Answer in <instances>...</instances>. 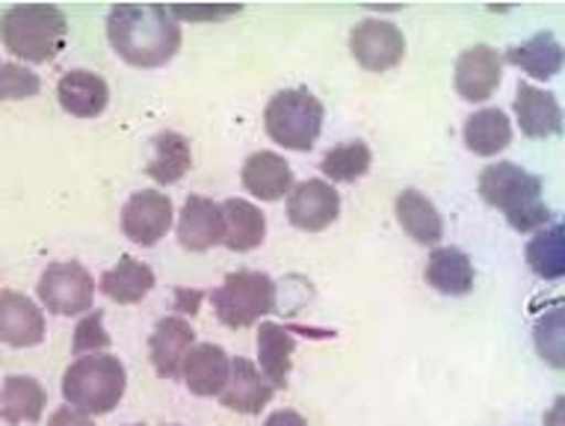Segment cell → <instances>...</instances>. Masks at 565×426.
I'll list each match as a JSON object with an SVG mask.
<instances>
[{"label": "cell", "instance_id": "25", "mask_svg": "<svg viewBox=\"0 0 565 426\" xmlns=\"http://www.w3.org/2000/svg\"><path fill=\"white\" fill-rule=\"evenodd\" d=\"M154 142V155H151L146 175L160 187L178 184L181 178L193 167V149H190V139L178 130H160Z\"/></svg>", "mask_w": 565, "mask_h": 426}, {"label": "cell", "instance_id": "13", "mask_svg": "<svg viewBox=\"0 0 565 426\" xmlns=\"http://www.w3.org/2000/svg\"><path fill=\"white\" fill-rule=\"evenodd\" d=\"M178 243L186 252H207L223 243V207L207 195H190L178 213Z\"/></svg>", "mask_w": 565, "mask_h": 426}, {"label": "cell", "instance_id": "33", "mask_svg": "<svg viewBox=\"0 0 565 426\" xmlns=\"http://www.w3.org/2000/svg\"><path fill=\"white\" fill-rule=\"evenodd\" d=\"M547 341H554V352L563 359V308H554L551 315L542 317V323L536 326V347L539 352H545Z\"/></svg>", "mask_w": 565, "mask_h": 426}, {"label": "cell", "instance_id": "18", "mask_svg": "<svg viewBox=\"0 0 565 426\" xmlns=\"http://www.w3.org/2000/svg\"><path fill=\"white\" fill-rule=\"evenodd\" d=\"M56 98H60V107L77 116V119H95L110 104V86L102 75L86 72V68H75V72H65L60 77Z\"/></svg>", "mask_w": 565, "mask_h": 426}, {"label": "cell", "instance_id": "16", "mask_svg": "<svg viewBox=\"0 0 565 426\" xmlns=\"http://www.w3.org/2000/svg\"><path fill=\"white\" fill-rule=\"evenodd\" d=\"M195 343V329L190 326V320L184 317H163L154 326V332L149 338V352L154 371L163 376V380H178L181 376V364H184V355L190 352V347Z\"/></svg>", "mask_w": 565, "mask_h": 426}, {"label": "cell", "instance_id": "36", "mask_svg": "<svg viewBox=\"0 0 565 426\" xmlns=\"http://www.w3.org/2000/svg\"><path fill=\"white\" fill-rule=\"evenodd\" d=\"M47 426H95V424L89 420V415H84V412H77V408L72 406H63V408H56L54 415H51Z\"/></svg>", "mask_w": 565, "mask_h": 426}, {"label": "cell", "instance_id": "21", "mask_svg": "<svg viewBox=\"0 0 565 426\" xmlns=\"http://www.w3.org/2000/svg\"><path fill=\"white\" fill-rule=\"evenodd\" d=\"M294 352H297V338L288 326L260 323L258 326V362L260 373L267 376L276 391L288 388L290 368H294Z\"/></svg>", "mask_w": 565, "mask_h": 426}, {"label": "cell", "instance_id": "30", "mask_svg": "<svg viewBox=\"0 0 565 426\" xmlns=\"http://www.w3.org/2000/svg\"><path fill=\"white\" fill-rule=\"evenodd\" d=\"M527 264L539 278L556 281L563 278V225L554 223L551 228L536 232V237L527 243Z\"/></svg>", "mask_w": 565, "mask_h": 426}, {"label": "cell", "instance_id": "23", "mask_svg": "<svg viewBox=\"0 0 565 426\" xmlns=\"http://www.w3.org/2000/svg\"><path fill=\"white\" fill-rule=\"evenodd\" d=\"M427 285L445 297H465L473 290V260L456 246H436L427 260Z\"/></svg>", "mask_w": 565, "mask_h": 426}, {"label": "cell", "instance_id": "29", "mask_svg": "<svg viewBox=\"0 0 565 426\" xmlns=\"http://www.w3.org/2000/svg\"><path fill=\"white\" fill-rule=\"evenodd\" d=\"M373 163V151L371 146L364 142V139H350V142H343L338 149L326 151L323 163V175L332 181V184H352V181H359L371 172Z\"/></svg>", "mask_w": 565, "mask_h": 426}, {"label": "cell", "instance_id": "10", "mask_svg": "<svg viewBox=\"0 0 565 426\" xmlns=\"http://www.w3.org/2000/svg\"><path fill=\"white\" fill-rule=\"evenodd\" d=\"M338 216H341V195L329 181L308 178L302 184H294L288 193V220L299 232H326Z\"/></svg>", "mask_w": 565, "mask_h": 426}, {"label": "cell", "instance_id": "40", "mask_svg": "<svg viewBox=\"0 0 565 426\" xmlns=\"http://www.w3.org/2000/svg\"><path fill=\"white\" fill-rule=\"evenodd\" d=\"M172 426H178V424H172Z\"/></svg>", "mask_w": 565, "mask_h": 426}, {"label": "cell", "instance_id": "5", "mask_svg": "<svg viewBox=\"0 0 565 426\" xmlns=\"http://www.w3.org/2000/svg\"><path fill=\"white\" fill-rule=\"evenodd\" d=\"M326 110L320 98L306 86L281 89L269 98L264 110V128L269 139L290 151H311L323 130Z\"/></svg>", "mask_w": 565, "mask_h": 426}, {"label": "cell", "instance_id": "31", "mask_svg": "<svg viewBox=\"0 0 565 426\" xmlns=\"http://www.w3.org/2000/svg\"><path fill=\"white\" fill-rule=\"evenodd\" d=\"M42 89V77L19 63H0V102H24Z\"/></svg>", "mask_w": 565, "mask_h": 426}, {"label": "cell", "instance_id": "27", "mask_svg": "<svg viewBox=\"0 0 565 426\" xmlns=\"http://www.w3.org/2000/svg\"><path fill=\"white\" fill-rule=\"evenodd\" d=\"M47 394L33 376H7L0 388V420L7 424H36L45 412Z\"/></svg>", "mask_w": 565, "mask_h": 426}, {"label": "cell", "instance_id": "22", "mask_svg": "<svg viewBox=\"0 0 565 426\" xmlns=\"http://www.w3.org/2000/svg\"><path fill=\"white\" fill-rule=\"evenodd\" d=\"M223 246L232 252L258 249L267 237V216L246 199H225L223 204Z\"/></svg>", "mask_w": 565, "mask_h": 426}, {"label": "cell", "instance_id": "38", "mask_svg": "<svg viewBox=\"0 0 565 426\" xmlns=\"http://www.w3.org/2000/svg\"><path fill=\"white\" fill-rule=\"evenodd\" d=\"M559 415H563V400H556V406H554V426H559Z\"/></svg>", "mask_w": 565, "mask_h": 426}, {"label": "cell", "instance_id": "32", "mask_svg": "<svg viewBox=\"0 0 565 426\" xmlns=\"http://www.w3.org/2000/svg\"><path fill=\"white\" fill-rule=\"evenodd\" d=\"M110 347V334L104 329V311H86V317L77 323L75 341H72V350L75 355H95V352H104Z\"/></svg>", "mask_w": 565, "mask_h": 426}, {"label": "cell", "instance_id": "34", "mask_svg": "<svg viewBox=\"0 0 565 426\" xmlns=\"http://www.w3.org/2000/svg\"><path fill=\"white\" fill-rule=\"evenodd\" d=\"M175 19L186 21H216V19H228V15H237L243 7H169Z\"/></svg>", "mask_w": 565, "mask_h": 426}, {"label": "cell", "instance_id": "11", "mask_svg": "<svg viewBox=\"0 0 565 426\" xmlns=\"http://www.w3.org/2000/svg\"><path fill=\"white\" fill-rule=\"evenodd\" d=\"M503 81V56L489 45H473L456 60V93L462 102H489Z\"/></svg>", "mask_w": 565, "mask_h": 426}, {"label": "cell", "instance_id": "35", "mask_svg": "<svg viewBox=\"0 0 565 426\" xmlns=\"http://www.w3.org/2000/svg\"><path fill=\"white\" fill-rule=\"evenodd\" d=\"M202 299H204L202 290L178 288L175 290V311H178V317L199 315V306H202Z\"/></svg>", "mask_w": 565, "mask_h": 426}, {"label": "cell", "instance_id": "1", "mask_svg": "<svg viewBox=\"0 0 565 426\" xmlns=\"http://www.w3.org/2000/svg\"><path fill=\"white\" fill-rule=\"evenodd\" d=\"M107 39L134 68H160L181 47V21L158 3H121L107 15Z\"/></svg>", "mask_w": 565, "mask_h": 426}, {"label": "cell", "instance_id": "26", "mask_svg": "<svg viewBox=\"0 0 565 426\" xmlns=\"http://www.w3.org/2000/svg\"><path fill=\"white\" fill-rule=\"evenodd\" d=\"M465 149L477 155V158H494L501 155L512 142V121L510 116L498 107H486L477 110L471 119L465 121Z\"/></svg>", "mask_w": 565, "mask_h": 426}, {"label": "cell", "instance_id": "19", "mask_svg": "<svg viewBox=\"0 0 565 426\" xmlns=\"http://www.w3.org/2000/svg\"><path fill=\"white\" fill-rule=\"evenodd\" d=\"M515 119L521 125V134L530 139H547L563 130V110L554 95L539 89L533 84H519L515 89Z\"/></svg>", "mask_w": 565, "mask_h": 426}, {"label": "cell", "instance_id": "39", "mask_svg": "<svg viewBox=\"0 0 565 426\" xmlns=\"http://www.w3.org/2000/svg\"><path fill=\"white\" fill-rule=\"evenodd\" d=\"M130 426H142V424H130Z\"/></svg>", "mask_w": 565, "mask_h": 426}, {"label": "cell", "instance_id": "15", "mask_svg": "<svg viewBox=\"0 0 565 426\" xmlns=\"http://www.w3.org/2000/svg\"><path fill=\"white\" fill-rule=\"evenodd\" d=\"M273 394H276V388L269 385L258 364L249 362V359H234L220 403L237 415H260V408L267 406Z\"/></svg>", "mask_w": 565, "mask_h": 426}, {"label": "cell", "instance_id": "9", "mask_svg": "<svg viewBox=\"0 0 565 426\" xmlns=\"http://www.w3.org/2000/svg\"><path fill=\"white\" fill-rule=\"evenodd\" d=\"M350 54L367 72H391L406 56V36L391 21L364 19L352 28Z\"/></svg>", "mask_w": 565, "mask_h": 426}, {"label": "cell", "instance_id": "4", "mask_svg": "<svg viewBox=\"0 0 565 426\" xmlns=\"http://www.w3.org/2000/svg\"><path fill=\"white\" fill-rule=\"evenodd\" d=\"M128 388V371L116 355L95 352L77 359L63 373V397L65 403L84 415H107L119 406Z\"/></svg>", "mask_w": 565, "mask_h": 426}, {"label": "cell", "instance_id": "7", "mask_svg": "<svg viewBox=\"0 0 565 426\" xmlns=\"http://www.w3.org/2000/svg\"><path fill=\"white\" fill-rule=\"evenodd\" d=\"M39 299L51 315L75 317L93 311L95 299V278L89 276V269L77 260H60L42 273L39 278Z\"/></svg>", "mask_w": 565, "mask_h": 426}, {"label": "cell", "instance_id": "14", "mask_svg": "<svg viewBox=\"0 0 565 426\" xmlns=\"http://www.w3.org/2000/svg\"><path fill=\"white\" fill-rule=\"evenodd\" d=\"M232 359L216 343H193L181 364V380L195 397H220L228 382Z\"/></svg>", "mask_w": 565, "mask_h": 426}, {"label": "cell", "instance_id": "2", "mask_svg": "<svg viewBox=\"0 0 565 426\" xmlns=\"http://www.w3.org/2000/svg\"><path fill=\"white\" fill-rule=\"evenodd\" d=\"M477 190H480L482 202L503 211L512 232H542L554 220V213L542 199V193H545L542 178L521 169L519 163L501 160V163L486 167L480 172Z\"/></svg>", "mask_w": 565, "mask_h": 426}, {"label": "cell", "instance_id": "37", "mask_svg": "<svg viewBox=\"0 0 565 426\" xmlns=\"http://www.w3.org/2000/svg\"><path fill=\"white\" fill-rule=\"evenodd\" d=\"M264 426H308V420L294 408H281V412H273V415L264 420Z\"/></svg>", "mask_w": 565, "mask_h": 426}, {"label": "cell", "instance_id": "17", "mask_svg": "<svg viewBox=\"0 0 565 426\" xmlns=\"http://www.w3.org/2000/svg\"><path fill=\"white\" fill-rule=\"evenodd\" d=\"M241 181L243 190L260 202H278L294 190V169L276 151H255L243 163Z\"/></svg>", "mask_w": 565, "mask_h": 426}, {"label": "cell", "instance_id": "8", "mask_svg": "<svg viewBox=\"0 0 565 426\" xmlns=\"http://www.w3.org/2000/svg\"><path fill=\"white\" fill-rule=\"evenodd\" d=\"M175 220V204L160 190H139L121 207V232L137 246H158Z\"/></svg>", "mask_w": 565, "mask_h": 426}, {"label": "cell", "instance_id": "12", "mask_svg": "<svg viewBox=\"0 0 565 426\" xmlns=\"http://www.w3.org/2000/svg\"><path fill=\"white\" fill-rule=\"evenodd\" d=\"M0 341L28 350L45 341L42 308L19 290H0Z\"/></svg>", "mask_w": 565, "mask_h": 426}, {"label": "cell", "instance_id": "6", "mask_svg": "<svg viewBox=\"0 0 565 426\" xmlns=\"http://www.w3.org/2000/svg\"><path fill=\"white\" fill-rule=\"evenodd\" d=\"M211 302L220 323L228 329H249L260 317L276 311V281L260 269H237L225 276L220 288L211 290Z\"/></svg>", "mask_w": 565, "mask_h": 426}, {"label": "cell", "instance_id": "3", "mask_svg": "<svg viewBox=\"0 0 565 426\" xmlns=\"http://www.w3.org/2000/svg\"><path fill=\"white\" fill-rule=\"evenodd\" d=\"M65 39H68L65 12L51 3L10 7L0 19V42L24 63H51L63 54Z\"/></svg>", "mask_w": 565, "mask_h": 426}, {"label": "cell", "instance_id": "24", "mask_svg": "<svg viewBox=\"0 0 565 426\" xmlns=\"http://www.w3.org/2000/svg\"><path fill=\"white\" fill-rule=\"evenodd\" d=\"M154 281H158V278H154V269H151L149 264H142V260L125 255L116 267H110L104 273L102 281H98V288H102L104 297L113 299V302H119V306H137V302H142V299L149 297L151 288H154Z\"/></svg>", "mask_w": 565, "mask_h": 426}, {"label": "cell", "instance_id": "28", "mask_svg": "<svg viewBox=\"0 0 565 426\" xmlns=\"http://www.w3.org/2000/svg\"><path fill=\"white\" fill-rule=\"evenodd\" d=\"M503 60L519 65L521 72L533 77V81H551L563 68V47L554 39V33H536L527 42L510 47Z\"/></svg>", "mask_w": 565, "mask_h": 426}, {"label": "cell", "instance_id": "20", "mask_svg": "<svg viewBox=\"0 0 565 426\" xmlns=\"http://www.w3.org/2000/svg\"><path fill=\"white\" fill-rule=\"evenodd\" d=\"M394 213H397L399 228L417 243V246H438L445 237V220L427 195L408 187L397 195L394 202Z\"/></svg>", "mask_w": 565, "mask_h": 426}]
</instances>
